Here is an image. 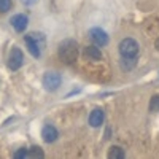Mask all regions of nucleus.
<instances>
[{"label":"nucleus","mask_w":159,"mask_h":159,"mask_svg":"<svg viewBox=\"0 0 159 159\" xmlns=\"http://www.w3.org/2000/svg\"><path fill=\"white\" fill-rule=\"evenodd\" d=\"M15 157H16V159L27 157V150H25V148H21V150H18V151L15 153Z\"/></svg>","instance_id":"15"},{"label":"nucleus","mask_w":159,"mask_h":159,"mask_svg":"<svg viewBox=\"0 0 159 159\" xmlns=\"http://www.w3.org/2000/svg\"><path fill=\"white\" fill-rule=\"evenodd\" d=\"M103 119H105L103 110L96 108L94 111H91V115H89V126H92V127H100V126L103 124Z\"/></svg>","instance_id":"9"},{"label":"nucleus","mask_w":159,"mask_h":159,"mask_svg":"<svg viewBox=\"0 0 159 159\" xmlns=\"http://www.w3.org/2000/svg\"><path fill=\"white\" fill-rule=\"evenodd\" d=\"M24 62V54H22V51L18 48V46H13V49L10 51V57H8V67L10 70H18L21 69V65Z\"/></svg>","instance_id":"5"},{"label":"nucleus","mask_w":159,"mask_h":159,"mask_svg":"<svg viewBox=\"0 0 159 159\" xmlns=\"http://www.w3.org/2000/svg\"><path fill=\"white\" fill-rule=\"evenodd\" d=\"M126 154L123 151V148H119V147H111L110 151H108V157L110 159H123Z\"/></svg>","instance_id":"11"},{"label":"nucleus","mask_w":159,"mask_h":159,"mask_svg":"<svg viewBox=\"0 0 159 159\" xmlns=\"http://www.w3.org/2000/svg\"><path fill=\"white\" fill-rule=\"evenodd\" d=\"M24 42H25V46H27L29 52L34 57H40V56H42V51L45 48V35L43 34L32 32V34L24 37Z\"/></svg>","instance_id":"2"},{"label":"nucleus","mask_w":159,"mask_h":159,"mask_svg":"<svg viewBox=\"0 0 159 159\" xmlns=\"http://www.w3.org/2000/svg\"><path fill=\"white\" fill-rule=\"evenodd\" d=\"M61 83H62V78H61V75L57 72H46L43 75V86L49 92L59 89Z\"/></svg>","instance_id":"4"},{"label":"nucleus","mask_w":159,"mask_h":159,"mask_svg":"<svg viewBox=\"0 0 159 159\" xmlns=\"http://www.w3.org/2000/svg\"><path fill=\"white\" fill-rule=\"evenodd\" d=\"M21 2H22V3H25V5H34V3L37 2V0H21Z\"/></svg>","instance_id":"16"},{"label":"nucleus","mask_w":159,"mask_h":159,"mask_svg":"<svg viewBox=\"0 0 159 159\" xmlns=\"http://www.w3.org/2000/svg\"><path fill=\"white\" fill-rule=\"evenodd\" d=\"M84 54H86L91 61H100V59H102V52H100L99 48H96V46H88V48H84Z\"/></svg>","instance_id":"10"},{"label":"nucleus","mask_w":159,"mask_h":159,"mask_svg":"<svg viewBox=\"0 0 159 159\" xmlns=\"http://www.w3.org/2000/svg\"><path fill=\"white\" fill-rule=\"evenodd\" d=\"M10 22H11L13 27H15L16 32H24L25 27H27L29 19H27V16H25V15H15V16L11 18Z\"/></svg>","instance_id":"8"},{"label":"nucleus","mask_w":159,"mask_h":159,"mask_svg":"<svg viewBox=\"0 0 159 159\" xmlns=\"http://www.w3.org/2000/svg\"><path fill=\"white\" fill-rule=\"evenodd\" d=\"M156 48L159 49V40H157V42H156Z\"/></svg>","instance_id":"17"},{"label":"nucleus","mask_w":159,"mask_h":159,"mask_svg":"<svg viewBox=\"0 0 159 159\" xmlns=\"http://www.w3.org/2000/svg\"><path fill=\"white\" fill-rule=\"evenodd\" d=\"M150 111L151 113H157L159 111V96H153L150 100Z\"/></svg>","instance_id":"13"},{"label":"nucleus","mask_w":159,"mask_h":159,"mask_svg":"<svg viewBox=\"0 0 159 159\" xmlns=\"http://www.w3.org/2000/svg\"><path fill=\"white\" fill-rule=\"evenodd\" d=\"M27 157H43V151L40 147H32L27 150Z\"/></svg>","instance_id":"12"},{"label":"nucleus","mask_w":159,"mask_h":159,"mask_svg":"<svg viewBox=\"0 0 159 159\" xmlns=\"http://www.w3.org/2000/svg\"><path fill=\"white\" fill-rule=\"evenodd\" d=\"M119 54L124 59H135L139 56V43L134 38H124L119 43Z\"/></svg>","instance_id":"3"},{"label":"nucleus","mask_w":159,"mask_h":159,"mask_svg":"<svg viewBox=\"0 0 159 159\" xmlns=\"http://www.w3.org/2000/svg\"><path fill=\"white\" fill-rule=\"evenodd\" d=\"M89 37L92 38V42H94L97 46H105V45L108 43L107 32H105L103 29H100V27H92L89 30Z\"/></svg>","instance_id":"6"},{"label":"nucleus","mask_w":159,"mask_h":159,"mask_svg":"<svg viewBox=\"0 0 159 159\" xmlns=\"http://www.w3.org/2000/svg\"><path fill=\"white\" fill-rule=\"evenodd\" d=\"M42 137L46 143H52V142H56L57 137H59V132L57 129L52 126V124H45L43 129H42Z\"/></svg>","instance_id":"7"},{"label":"nucleus","mask_w":159,"mask_h":159,"mask_svg":"<svg viewBox=\"0 0 159 159\" xmlns=\"http://www.w3.org/2000/svg\"><path fill=\"white\" fill-rule=\"evenodd\" d=\"M11 8V0H0V13H7Z\"/></svg>","instance_id":"14"},{"label":"nucleus","mask_w":159,"mask_h":159,"mask_svg":"<svg viewBox=\"0 0 159 159\" xmlns=\"http://www.w3.org/2000/svg\"><path fill=\"white\" fill-rule=\"evenodd\" d=\"M59 57L65 64H72V62L76 61V57H78V45H76L75 40L67 38L59 45Z\"/></svg>","instance_id":"1"}]
</instances>
